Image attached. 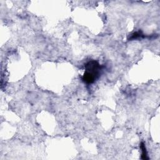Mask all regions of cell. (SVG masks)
<instances>
[{"label": "cell", "instance_id": "cell-1", "mask_svg": "<svg viewBox=\"0 0 160 160\" xmlns=\"http://www.w3.org/2000/svg\"><path fill=\"white\" fill-rule=\"evenodd\" d=\"M102 67L95 60H91L85 64V72L82 80L87 84L93 83L99 77Z\"/></svg>", "mask_w": 160, "mask_h": 160}, {"label": "cell", "instance_id": "cell-2", "mask_svg": "<svg viewBox=\"0 0 160 160\" xmlns=\"http://www.w3.org/2000/svg\"><path fill=\"white\" fill-rule=\"evenodd\" d=\"M141 149L142 150V155H141V158L142 159H148V158L147 157V152L146 149V146L144 142H141Z\"/></svg>", "mask_w": 160, "mask_h": 160}]
</instances>
